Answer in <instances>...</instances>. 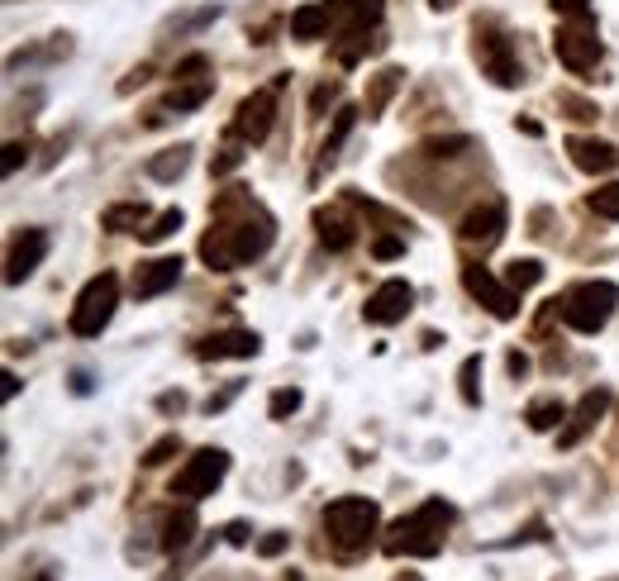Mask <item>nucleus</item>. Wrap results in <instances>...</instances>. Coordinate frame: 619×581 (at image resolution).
I'll return each instance as SVG.
<instances>
[{"label":"nucleus","mask_w":619,"mask_h":581,"mask_svg":"<svg viewBox=\"0 0 619 581\" xmlns=\"http://www.w3.org/2000/svg\"><path fill=\"white\" fill-rule=\"evenodd\" d=\"M267 248H272V220H267L262 210H258V214L248 210L243 220L214 229V234L200 243V258H206L214 272H229V268H243V262L262 258Z\"/></svg>","instance_id":"f257e3e1"},{"label":"nucleus","mask_w":619,"mask_h":581,"mask_svg":"<svg viewBox=\"0 0 619 581\" xmlns=\"http://www.w3.org/2000/svg\"><path fill=\"white\" fill-rule=\"evenodd\" d=\"M448 524H453V510L443 501H425L420 510H410L406 520H396L387 529L381 548H387L391 558H433L448 539Z\"/></svg>","instance_id":"f03ea898"},{"label":"nucleus","mask_w":619,"mask_h":581,"mask_svg":"<svg viewBox=\"0 0 619 581\" xmlns=\"http://www.w3.org/2000/svg\"><path fill=\"white\" fill-rule=\"evenodd\" d=\"M377 520H381V510L367 495H339V501L325 505V534L333 539L339 553H358V548L372 543Z\"/></svg>","instance_id":"7ed1b4c3"},{"label":"nucleus","mask_w":619,"mask_h":581,"mask_svg":"<svg viewBox=\"0 0 619 581\" xmlns=\"http://www.w3.org/2000/svg\"><path fill=\"white\" fill-rule=\"evenodd\" d=\"M615 305H619L615 281H577V287L562 295V320L572 324L577 334H596V329L610 324Z\"/></svg>","instance_id":"20e7f679"},{"label":"nucleus","mask_w":619,"mask_h":581,"mask_svg":"<svg viewBox=\"0 0 619 581\" xmlns=\"http://www.w3.org/2000/svg\"><path fill=\"white\" fill-rule=\"evenodd\" d=\"M114 305H120V277L114 272H100L87 281V291L77 295L72 305V334L81 339H96L100 329H106L114 320Z\"/></svg>","instance_id":"39448f33"},{"label":"nucleus","mask_w":619,"mask_h":581,"mask_svg":"<svg viewBox=\"0 0 619 581\" xmlns=\"http://www.w3.org/2000/svg\"><path fill=\"white\" fill-rule=\"evenodd\" d=\"M224 472H229L224 448H200V453L187 458V468L177 472L172 495H181V501H206V495H214V487L224 481Z\"/></svg>","instance_id":"423d86ee"},{"label":"nucleus","mask_w":619,"mask_h":581,"mask_svg":"<svg viewBox=\"0 0 619 581\" xmlns=\"http://www.w3.org/2000/svg\"><path fill=\"white\" fill-rule=\"evenodd\" d=\"M553 53L567 72H591L596 62H600V39H596V29L591 20H572V24H562L558 34H553Z\"/></svg>","instance_id":"0eeeda50"},{"label":"nucleus","mask_w":619,"mask_h":581,"mask_svg":"<svg viewBox=\"0 0 619 581\" xmlns=\"http://www.w3.org/2000/svg\"><path fill=\"white\" fill-rule=\"evenodd\" d=\"M477 62H481V72H487L496 87H520L525 72H520V58H515V48L506 34H481L477 39Z\"/></svg>","instance_id":"6e6552de"},{"label":"nucleus","mask_w":619,"mask_h":581,"mask_svg":"<svg viewBox=\"0 0 619 581\" xmlns=\"http://www.w3.org/2000/svg\"><path fill=\"white\" fill-rule=\"evenodd\" d=\"M410 305H415V291H410V281H400V277H391V281H381V287L367 295V305H362V314H367V324H400L410 314Z\"/></svg>","instance_id":"1a4fd4ad"},{"label":"nucleus","mask_w":619,"mask_h":581,"mask_svg":"<svg viewBox=\"0 0 619 581\" xmlns=\"http://www.w3.org/2000/svg\"><path fill=\"white\" fill-rule=\"evenodd\" d=\"M462 287L472 291L496 320H515V314H520V295H515V287H500L487 268H462Z\"/></svg>","instance_id":"9d476101"},{"label":"nucleus","mask_w":619,"mask_h":581,"mask_svg":"<svg viewBox=\"0 0 619 581\" xmlns=\"http://www.w3.org/2000/svg\"><path fill=\"white\" fill-rule=\"evenodd\" d=\"M272 120H277V96L272 91H253L239 101V114H233V134L248 139V143H262L272 134Z\"/></svg>","instance_id":"9b49d317"},{"label":"nucleus","mask_w":619,"mask_h":581,"mask_svg":"<svg viewBox=\"0 0 619 581\" xmlns=\"http://www.w3.org/2000/svg\"><path fill=\"white\" fill-rule=\"evenodd\" d=\"M43 258H48V234H43V229H24V234L10 243L6 281H10V287H20V281H29L33 272H39Z\"/></svg>","instance_id":"f8f14e48"},{"label":"nucleus","mask_w":619,"mask_h":581,"mask_svg":"<svg viewBox=\"0 0 619 581\" xmlns=\"http://www.w3.org/2000/svg\"><path fill=\"white\" fill-rule=\"evenodd\" d=\"M258 348H262V339L253 334V329H224V334H210V339H200L196 343V358H258Z\"/></svg>","instance_id":"ddd939ff"},{"label":"nucleus","mask_w":619,"mask_h":581,"mask_svg":"<svg viewBox=\"0 0 619 581\" xmlns=\"http://www.w3.org/2000/svg\"><path fill=\"white\" fill-rule=\"evenodd\" d=\"M177 281H181V258H153L133 272V295H139V301H153V295L172 291Z\"/></svg>","instance_id":"4468645a"},{"label":"nucleus","mask_w":619,"mask_h":581,"mask_svg":"<svg viewBox=\"0 0 619 581\" xmlns=\"http://www.w3.org/2000/svg\"><path fill=\"white\" fill-rule=\"evenodd\" d=\"M329 14H333V29L348 39V34H367V24L381 20V0H325Z\"/></svg>","instance_id":"2eb2a0df"},{"label":"nucleus","mask_w":619,"mask_h":581,"mask_svg":"<svg viewBox=\"0 0 619 581\" xmlns=\"http://www.w3.org/2000/svg\"><path fill=\"white\" fill-rule=\"evenodd\" d=\"M500 234H506V206H500V201L477 206V210L462 220V239H467V243L496 248V243H500Z\"/></svg>","instance_id":"dca6fc26"},{"label":"nucleus","mask_w":619,"mask_h":581,"mask_svg":"<svg viewBox=\"0 0 619 581\" xmlns=\"http://www.w3.org/2000/svg\"><path fill=\"white\" fill-rule=\"evenodd\" d=\"M567 153H572L577 168H581V172H591V177L615 172V168H619V148L606 143V139H567Z\"/></svg>","instance_id":"f3484780"},{"label":"nucleus","mask_w":619,"mask_h":581,"mask_svg":"<svg viewBox=\"0 0 619 581\" xmlns=\"http://www.w3.org/2000/svg\"><path fill=\"white\" fill-rule=\"evenodd\" d=\"M606 410H610V391H587V395H581V405L572 410V424H567L562 434H558V443H562V448H572V443H577L581 434H587V429H591Z\"/></svg>","instance_id":"a211bd4d"},{"label":"nucleus","mask_w":619,"mask_h":581,"mask_svg":"<svg viewBox=\"0 0 619 581\" xmlns=\"http://www.w3.org/2000/svg\"><path fill=\"white\" fill-rule=\"evenodd\" d=\"M329 29H333L329 6H300V10L291 14V34H296V39H325Z\"/></svg>","instance_id":"6ab92c4d"},{"label":"nucleus","mask_w":619,"mask_h":581,"mask_svg":"<svg viewBox=\"0 0 619 581\" xmlns=\"http://www.w3.org/2000/svg\"><path fill=\"white\" fill-rule=\"evenodd\" d=\"M191 534H196V510H191V505H181V510H172V514H167V534H162V548H167V553H181V548L191 543Z\"/></svg>","instance_id":"aec40b11"},{"label":"nucleus","mask_w":619,"mask_h":581,"mask_svg":"<svg viewBox=\"0 0 619 581\" xmlns=\"http://www.w3.org/2000/svg\"><path fill=\"white\" fill-rule=\"evenodd\" d=\"M210 81L206 77H200V81H187V87H181V81H177V87H172V96H167V106L162 110H177V114H187V110H200V106H206L210 101Z\"/></svg>","instance_id":"412c9836"},{"label":"nucleus","mask_w":619,"mask_h":581,"mask_svg":"<svg viewBox=\"0 0 619 581\" xmlns=\"http://www.w3.org/2000/svg\"><path fill=\"white\" fill-rule=\"evenodd\" d=\"M525 420H529L533 434H548V429H558V424L567 420V405L558 401V395H543V401H533V405L525 410Z\"/></svg>","instance_id":"4be33fe9"},{"label":"nucleus","mask_w":619,"mask_h":581,"mask_svg":"<svg viewBox=\"0 0 619 581\" xmlns=\"http://www.w3.org/2000/svg\"><path fill=\"white\" fill-rule=\"evenodd\" d=\"M187 168H191V148H167V153H158L153 162H148V177L153 181H177Z\"/></svg>","instance_id":"5701e85b"},{"label":"nucleus","mask_w":619,"mask_h":581,"mask_svg":"<svg viewBox=\"0 0 619 581\" xmlns=\"http://www.w3.org/2000/svg\"><path fill=\"white\" fill-rule=\"evenodd\" d=\"M148 220V206H139V201H129V206H110L106 210V229H114V234H129V229H139Z\"/></svg>","instance_id":"b1692460"},{"label":"nucleus","mask_w":619,"mask_h":581,"mask_svg":"<svg viewBox=\"0 0 619 581\" xmlns=\"http://www.w3.org/2000/svg\"><path fill=\"white\" fill-rule=\"evenodd\" d=\"M506 281H510L515 291L539 287V281H543V262H539V258H515L510 268H506Z\"/></svg>","instance_id":"393cba45"},{"label":"nucleus","mask_w":619,"mask_h":581,"mask_svg":"<svg viewBox=\"0 0 619 581\" xmlns=\"http://www.w3.org/2000/svg\"><path fill=\"white\" fill-rule=\"evenodd\" d=\"M315 224H320V239H325L329 248H348V243H353V229H348V224L339 220V214L320 210V214H315Z\"/></svg>","instance_id":"a878e982"},{"label":"nucleus","mask_w":619,"mask_h":581,"mask_svg":"<svg viewBox=\"0 0 619 581\" xmlns=\"http://www.w3.org/2000/svg\"><path fill=\"white\" fill-rule=\"evenodd\" d=\"M177 229H181V210H162L153 224L139 229V239H143V243H162V239H172Z\"/></svg>","instance_id":"bb28decb"},{"label":"nucleus","mask_w":619,"mask_h":581,"mask_svg":"<svg viewBox=\"0 0 619 581\" xmlns=\"http://www.w3.org/2000/svg\"><path fill=\"white\" fill-rule=\"evenodd\" d=\"M591 210L600 214V220H619V181H610V187L591 191Z\"/></svg>","instance_id":"cd10ccee"},{"label":"nucleus","mask_w":619,"mask_h":581,"mask_svg":"<svg viewBox=\"0 0 619 581\" xmlns=\"http://www.w3.org/2000/svg\"><path fill=\"white\" fill-rule=\"evenodd\" d=\"M296 410H300L296 387H281V391H272V401H267V414H272V420H287V414H296Z\"/></svg>","instance_id":"c85d7f7f"},{"label":"nucleus","mask_w":619,"mask_h":581,"mask_svg":"<svg viewBox=\"0 0 619 581\" xmlns=\"http://www.w3.org/2000/svg\"><path fill=\"white\" fill-rule=\"evenodd\" d=\"M477 377H481V358H467V362H462V401H467V405H481Z\"/></svg>","instance_id":"c756f323"},{"label":"nucleus","mask_w":619,"mask_h":581,"mask_svg":"<svg viewBox=\"0 0 619 581\" xmlns=\"http://www.w3.org/2000/svg\"><path fill=\"white\" fill-rule=\"evenodd\" d=\"M348 129H353V110H339V124H333V134L325 139V162L339 158V143L348 139Z\"/></svg>","instance_id":"7c9ffc66"},{"label":"nucleus","mask_w":619,"mask_h":581,"mask_svg":"<svg viewBox=\"0 0 619 581\" xmlns=\"http://www.w3.org/2000/svg\"><path fill=\"white\" fill-rule=\"evenodd\" d=\"M177 448H181V439H177V434H167V439H158V443H153V448H148V453H143V468H162V462L172 458Z\"/></svg>","instance_id":"2f4dec72"},{"label":"nucleus","mask_w":619,"mask_h":581,"mask_svg":"<svg viewBox=\"0 0 619 581\" xmlns=\"http://www.w3.org/2000/svg\"><path fill=\"white\" fill-rule=\"evenodd\" d=\"M396 87H400V72H396V68H391V72H381V77H377V91H372V110L387 106Z\"/></svg>","instance_id":"473e14b6"},{"label":"nucleus","mask_w":619,"mask_h":581,"mask_svg":"<svg viewBox=\"0 0 619 581\" xmlns=\"http://www.w3.org/2000/svg\"><path fill=\"white\" fill-rule=\"evenodd\" d=\"M558 14H567V20H587L591 14V0H548Z\"/></svg>","instance_id":"72a5a7b5"},{"label":"nucleus","mask_w":619,"mask_h":581,"mask_svg":"<svg viewBox=\"0 0 619 581\" xmlns=\"http://www.w3.org/2000/svg\"><path fill=\"white\" fill-rule=\"evenodd\" d=\"M467 143H472V139H433V143H425V148H429L433 158H453L458 148H467Z\"/></svg>","instance_id":"f704fd0d"},{"label":"nucleus","mask_w":619,"mask_h":581,"mask_svg":"<svg viewBox=\"0 0 619 581\" xmlns=\"http://www.w3.org/2000/svg\"><path fill=\"white\" fill-rule=\"evenodd\" d=\"M258 553H262V558L287 553V534H267V539H258Z\"/></svg>","instance_id":"c9c22d12"},{"label":"nucleus","mask_w":619,"mask_h":581,"mask_svg":"<svg viewBox=\"0 0 619 581\" xmlns=\"http://www.w3.org/2000/svg\"><path fill=\"white\" fill-rule=\"evenodd\" d=\"M200 72H206V58H200V53H191V58L177 68V81H191V77H200Z\"/></svg>","instance_id":"e433bc0d"},{"label":"nucleus","mask_w":619,"mask_h":581,"mask_svg":"<svg viewBox=\"0 0 619 581\" xmlns=\"http://www.w3.org/2000/svg\"><path fill=\"white\" fill-rule=\"evenodd\" d=\"M400 253H406L400 239H377V258H400Z\"/></svg>","instance_id":"4c0bfd02"},{"label":"nucleus","mask_w":619,"mask_h":581,"mask_svg":"<svg viewBox=\"0 0 619 581\" xmlns=\"http://www.w3.org/2000/svg\"><path fill=\"white\" fill-rule=\"evenodd\" d=\"M158 410H187V395H181V391H167V395H158Z\"/></svg>","instance_id":"58836bf2"},{"label":"nucleus","mask_w":619,"mask_h":581,"mask_svg":"<svg viewBox=\"0 0 619 581\" xmlns=\"http://www.w3.org/2000/svg\"><path fill=\"white\" fill-rule=\"evenodd\" d=\"M24 162V143H6V172H14Z\"/></svg>","instance_id":"ea45409f"},{"label":"nucleus","mask_w":619,"mask_h":581,"mask_svg":"<svg viewBox=\"0 0 619 581\" xmlns=\"http://www.w3.org/2000/svg\"><path fill=\"white\" fill-rule=\"evenodd\" d=\"M224 539H229V543H248V524H239V520H233V524L224 529Z\"/></svg>","instance_id":"a19ab883"},{"label":"nucleus","mask_w":619,"mask_h":581,"mask_svg":"<svg viewBox=\"0 0 619 581\" xmlns=\"http://www.w3.org/2000/svg\"><path fill=\"white\" fill-rule=\"evenodd\" d=\"M510 372L525 377V372H529V358H525V353H510Z\"/></svg>","instance_id":"79ce46f5"},{"label":"nucleus","mask_w":619,"mask_h":581,"mask_svg":"<svg viewBox=\"0 0 619 581\" xmlns=\"http://www.w3.org/2000/svg\"><path fill=\"white\" fill-rule=\"evenodd\" d=\"M0 381H6V387H0V391H6V401H10V395L20 391V381H14V372H6V377H0Z\"/></svg>","instance_id":"37998d69"},{"label":"nucleus","mask_w":619,"mask_h":581,"mask_svg":"<svg viewBox=\"0 0 619 581\" xmlns=\"http://www.w3.org/2000/svg\"><path fill=\"white\" fill-rule=\"evenodd\" d=\"M429 6H433V10H453L458 0H429Z\"/></svg>","instance_id":"c03bdc74"},{"label":"nucleus","mask_w":619,"mask_h":581,"mask_svg":"<svg viewBox=\"0 0 619 581\" xmlns=\"http://www.w3.org/2000/svg\"><path fill=\"white\" fill-rule=\"evenodd\" d=\"M33 581H58V577H53V572H39V577H33Z\"/></svg>","instance_id":"a18cd8bd"}]
</instances>
